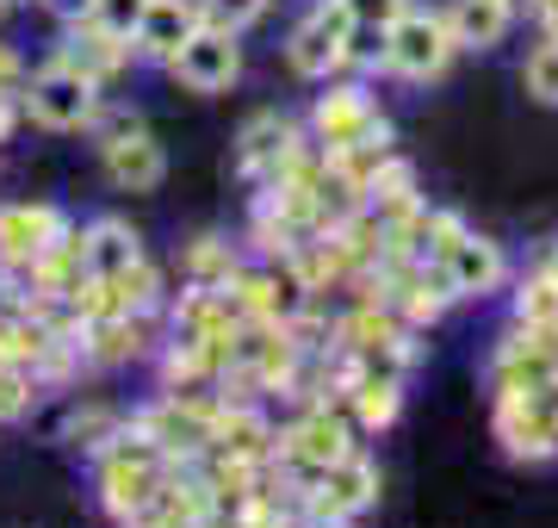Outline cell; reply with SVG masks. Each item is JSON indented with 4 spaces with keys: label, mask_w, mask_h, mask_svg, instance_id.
I'll return each instance as SVG.
<instances>
[{
    "label": "cell",
    "mask_w": 558,
    "mask_h": 528,
    "mask_svg": "<svg viewBox=\"0 0 558 528\" xmlns=\"http://www.w3.org/2000/svg\"><path fill=\"white\" fill-rule=\"evenodd\" d=\"M348 44H354L348 7H341V0H317V7L292 25V38H286V69H292L299 82H329V75L348 69Z\"/></svg>",
    "instance_id": "7a4b0ae2"
},
{
    "label": "cell",
    "mask_w": 558,
    "mask_h": 528,
    "mask_svg": "<svg viewBox=\"0 0 558 528\" xmlns=\"http://www.w3.org/2000/svg\"><path fill=\"white\" fill-rule=\"evenodd\" d=\"M57 243H62L57 205H0V255H7V262L38 267Z\"/></svg>",
    "instance_id": "7c38bea8"
},
{
    "label": "cell",
    "mask_w": 558,
    "mask_h": 528,
    "mask_svg": "<svg viewBox=\"0 0 558 528\" xmlns=\"http://www.w3.org/2000/svg\"><path fill=\"white\" fill-rule=\"evenodd\" d=\"M0 7H20V0H0Z\"/></svg>",
    "instance_id": "484cf974"
},
{
    "label": "cell",
    "mask_w": 558,
    "mask_h": 528,
    "mask_svg": "<svg viewBox=\"0 0 558 528\" xmlns=\"http://www.w3.org/2000/svg\"><path fill=\"white\" fill-rule=\"evenodd\" d=\"M20 94H25L32 124H44V131H81V124H94V112H100V82H87V75L69 69L62 57L44 62Z\"/></svg>",
    "instance_id": "3957f363"
},
{
    "label": "cell",
    "mask_w": 558,
    "mask_h": 528,
    "mask_svg": "<svg viewBox=\"0 0 558 528\" xmlns=\"http://www.w3.org/2000/svg\"><path fill=\"white\" fill-rule=\"evenodd\" d=\"M534 13H539V32L558 38V0H534Z\"/></svg>",
    "instance_id": "cb8c5ba5"
},
{
    "label": "cell",
    "mask_w": 558,
    "mask_h": 528,
    "mask_svg": "<svg viewBox=\"0 0 558 528\" xmlns=\"http://www.w3.org/2000/svg\"><path fill=\"white\" fill-rule=\"evenodd\" d=\"M379 106H373V87L366 82H336L329 94H317V112H311V131H317L323 149H354L379 131Z\"/></svg>",
    "instance_id": "8992f818"
},
{
    "label": "cell",
    "mask_w": 558,
    "mask_h": 528,
    "mask_svg": "<svg viewBox=\"0 0 558 528\" xmlns=\"http://www.w3.org/2000/svg\"><path fill=\"white\" fill-rule=\"evenodd\" d=\"M435 274L447 280V292H453V299H497L515 267H509V249H502L497 237L465 230V237H453V243H447V255L435 262Z\"/></svg>",
    "instance_id": "5b68a950"
},
{
    "label": "cell",
    "mask_w": 558,
    "mask_h": 528,
    "mask_svg": "<svg viewBox=\"0 0 558 528\" xmlns=\"http://www.w3.org/2000/svg\"><path fill=\"white\" fill-rule=\"evenodd\" d=\"M25 405H32V380H25L20 367H7V361H0V423L25 417Z\"/></svg>",
    "instance_id": "7402d4cb"
},
{
    "label": "cell",
    "mask_w": 558,
    "mask_h": 528,
    "mask_svg": "<svg viewBox=\"0 0 558 528\" xmlns=\"http://www.w3.org/2000/svg\"><path fill=\"white\" fill-rule=\"evenodd\" d=\"M341 7H348V20H354V25H379V32H385V25H398L416 0H341Z\"/></svg>",
    "instance_id": "44dd1931"
},
{
    "label": "cell",
    "mask_w": 558,
    "mask_h": 528,
    "mask_svg": "<svg viewBox=\"0 0 558 528\" xmlns=\"http://www.w3.org/2000/svg\"><path fill=\"white\" fill-rule=\"evenodd\" d=\"M515 324L558 336V262H553V255H546L534 274H521V286H515Z\"/></svg>",
    "instance_id": "2e32d148"
},
{
    "label": "cell",
    "mask_w": 558,
    "mask_h": 528,
    "mask_svg": "<svg viewBox=\"0 0 558 528\" xmlns=\"http://www.w3.org/2000/svg\"><path fill=\"white\" fill-rule=\"evenodd\" d=\"M38 7H44L57 25H81L87 13H94V0H38Z\"/></svg>",
    "instance_id": "603a6c76"
},
{
    "label": "cell",
    "mask_w": 558,
    "mask_h": 528,
    "mask_svg": "<svg viewBox=\"0 0 558 528\" xmlns=\"http://www.w3.org/2000/svg\"><path fill=\"white\" fill-rule=\"evenodd\" d=\"M267 7L274 0H199L205 25H223V32H248V25L267 20Z\"/></svg>",
    "instance_id": "ffe728a7"
},
{
    "label": "cell",
    "mask_w": 558,
    "mask_h": 528,
    "mask_svg": "<svg viewBox=\"0 0 558 528\" xmlns=\"http://www.w3.org/2000/svg\"><path fill=\"white\" fill-rule=\"evenodd\" d=\"M168 75H174L186 94H230V87L242 82V32L199 25V32L168 57Z\"/></svg>",
    "instance_id": "277c9868"
},
{
    "label": "cell",
    "mask_w": 558,
    "mask_h": 528,
    "mask_svg": "<svg viewBox=\"0 0 558 528\" xmlns=\"http://www.w3.org/2000/svg\"><path fill=\"white\" fill-rule=\"evenodd\" d=\"M459 44L440 7H410L398 25H385V75L410 87H428L453 69Z\"/></svg>",
    "instance_id": "6da1fadb"
},
{
    "label": "cell",
    "mask_w": 558,
    "mask_h": 528,
    "mask_svg": "<svg viewBox=\"0 0 558 528\" xmlns=\"http://www.w3.org/2000/svg\"><path fill=\"white\" fill-rule=\"evenodd\" d=\"M156 491H161V467H156V454H112L106 460V504H112V516H137L143 504H156Z\"/></svg>",
    "instance_id": "9a60e30c"
},
{
    "label": "cell",
    "mask_w": 558,
    "mask_h": 528,
    "mask_svg": "<svg viewBox=\"0 0 558 528\" xmlns=\"http://www.w3.org/2000/svg\"><path fill=\"white\" fill-rule=\"evenodd\" d=\"M440 13L453 25L459 57H490L497 44H509V32H515V20H521L515 0H447Z\"/></svg>",
    "instance_id": "30bf717a"
},
{
    "label": "cell",
    "mask_w": 558,
    "mask_h": 528,
    "mask_svg": "<svg viewBox=\"0 0 558 528\" xmlns=\"http://www.w3.org/2000/svg\"><path fill=\"white\" fill-rule=\"evenodd\" d=\"M286 454L304 460L311 472L336 467V460L354 454V423H341V417H329V410H311V417H299V423L286 429Z\"/></svg>",
    "instance_id": "5bb4252c"
},
{
    "label": "cell",
    "mask_w": 558,
    "mask_h": 528,
    "mask_svg": "<svg viewBox=\"0 0 558 528\" xmlns=\"http://www.w3.org/2000/svg\"><path fill=\"white\" fill-rule=\"evenodd\" d=\"M373 504H379V467H373L360 447L348 460L317 472V491H311V509H317V516L348 523V516H360V509H373Z\"/></svg>",
    "instance_id": "9c48e42d"
},
{
    "label": "cell",
    "mask_w": 558,
    "mask_h": 528,
    "mask_svg": "<svg viewBox=\"0 0 558 528\" xmlns=\"http://www.w3.org/2000/svg\"><path fill=\"white\" fill-rule=\"evenodd\" d=\"M515 7H534V0H515Z\"/></svg>",
    "instance_id": "4316f807"
},
{
    "label": "cell",
    "mask_w": 558,
    "mask_h": 528,
    "mask_svg": "<svg viewBox=\"0 0 558 528\" xmlns=\"http://www.w3.org/2000/svg\"><path fill=\"white\" fill-rule=\"evenodd\" d=\"M521 94L546 112H558V38H539L527 57H521Z\"/></svg>",
    "instance_id": "ac0fdd59"
},
{
    "label": "cell",
    "mask_w": 558,
    "mask_h": 528,
    "mask_svg": "<svg viewBox=\"0 0 558 528\" xmlns=\"http://www.w3.org/2000/svg\"><path fill=\"white\" fill-rule=\"evenodd\" d=\"M553 262H558V249H553Z\"/></svg>",
    "instance_id": "83f0119b"
},
{
    "label": "cell",
    "mask_w": 558,
    "mask_h": 528,
    "mask_svg": "<svg viewBox=\"0 0 558 528\" xmlns=\"http://www.w3.org/2000/svg\"><path fill=\"white\" fill-rule=\"evenodd\" d=\"M13 119H20V106H13V87H0V137L13 131Z\"/></svg>",
    "instance_id": "d4e9b609"
},
{
    "label": "cell",
    "mask_w": 558,
    "mask_h": 528,
    "mask_svg": "<svg viewBox=\"0 0 558 528\" xmlns=\"http://www.w3.org/2000/svg\"><path fill=\"white\" fill-rule=\"evenodd\" d=\"M75 267L87 286H119L131 267H143V237L124 218H94L75 243Z\"/></svg>",
    "instance_id": "52a82bcc"
},
{
    "label": "cell",
    "mask_w": 558,
    "mask_h": 528,
    "mask_svg": "<svg viewBox=\"0 0 558 528\" xmlns=\"http://www.w3.org/2000/svg\"><path fill=\"white\" fill-rule=\"evenodd\" d=\"M292 156H299V124L286 119V112H255V119L242 124L230 163H236V175L260 181V175H279Z\"/></svg>",
    "instance_id": "8fae6325"
},
{
    "label": "cell",
    "mask_w": 558,
    "mask_h": 528,
    "mask_svg": "<svg viewBox=\"0 0 558 528\" xmlns=\"http://www.w3.org/2000/svg\"><path fill=\"white\" fill-rule=\"evenodd\" d=\"M143 13H149V0H94V13H87L81 25H94V32H106V38H119L124 50H131Z\"/></svg>",
    "instance_id": "d6986e66"
},
{
    "label": "cell",
    "mask_w": 558,
    "mask_h": 528,
    "mask_svg": "<svg viewBox=\"0 0 558 528\" xmlns=\"http://www.w3.org/2000/svg\"><path fill=\"white\" fill-rule=\"evenodd\" d=\"M100 163H106V181L119 193H156L168 181V149L149 131H137V124H124V131H112L100 143Z\"/></svg>",
    "instance_id": "ba28073f"
},
{
    "label": "cell",
    "mask_w": 558,
    "mask_h": 528,
    "mask_svg": "<svg viewBox=\"0 0 558 528\" xmlns=\"http://www.w3.org/2000/svg\"><path fill=\"white\" fill-rule=\"evenodd\" d=\"M403 417V386L391 373H360L354 380V429H391Z\"/></svg>",
    "instance_id": "e0dca14e"
},
{
    "label": "cell",
    "mask_w": 558,
    "mask_h": 528,
    "mask_svg": "<svg viewBox=\"0 0 558 528\" xmlns=\"http://www.w3.org/2000/svg\"><path fill=\"white\" fill-rule=\"evenodd\" d=\"M199 25H205L199 0H149V13H143L131 50H137L143 62H161V69H168V57H174L180 44L199 32Z\"/></svg>",
    "instance_id": "4fadbf2b"
}]
</instances>
